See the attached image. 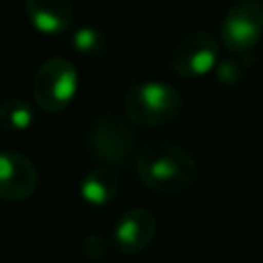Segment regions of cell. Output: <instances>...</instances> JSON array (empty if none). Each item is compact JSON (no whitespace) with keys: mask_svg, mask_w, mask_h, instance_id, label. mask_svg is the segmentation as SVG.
<instances>
[{"mask_svg":"<svg viewBox=\"0 0 263 263\" xmlns=\"http://www.w3.org/2000/svg\"><path fill=\"white\" fill-rule=\"evenodd\" d=\"M134 171L144 187L158 193L187 191L199 177V166L191 152L171 140H152L144 144L136 152Z\"/></svg>","mask_w":263,"mask_h":263,"instance_id":"6da1fadb","label":"cell"},{"mask_svg":"<svg viewBox=\"0 0 263 263\" xmlns=\"http://www.w3.org/2000/svg\"><path fill=\"white\" fill-rule=\"evenodd\" d=\"M123 111L134 125L160 127L181 115L183 95L164 80H138L123 97Z\"/></svg>","mask_w":263,"mask_h":263,"instance_id":"7a4b0ae2","label":"cell"},{"mask_svg":"<svg viewBox=\"0 0 263 263\" xmlns=\"http://www.w3.org/2000/svg\"><path fill=\"white\" fill-rule=\"evenodd\" d=\"M86 148L88 154L111 166H127L136 158V134L127 121V117H121L113 111L99 113L86 136Z\"/></svg>","mask_w":263,"mask_h":263,"instance_id":"3957f363","label":"cell"},{"mask_svg":"<svg viewBox=\"0 0 263 263\" xmlns=\"http://www.w3.org/2000/svg\"><path fill=\"white\" fill-rule=\"evenodd\" d=\"M78 88L76 66L62 55L47 58L35 78H33V97L35 105L45 113H60L70 107Z\"/></svg>","mask_w":263,"mask_h":263,"instance_id":"277c9868","label":"cell"},{"mask_svg":"<svg viewBox=\"0 0 263 263\" xmlns=\"http://www.w3.org/2000/svg\"><path fill=\"white\" fill-rule=\"evenodd\" d=\"M263 37V2L236 0L220 21V41L232 55L251 53Z\"/></svg>","mask_w":263,"mask_h":263,"instance_id":"5b68a950","label":"cell"},{"mask_svg":"<svg viewBox=\"0 0 263 263\" xmlns=\"http://www.w3.org/2000/svg\"><path fill=\"white\" fill-rule=\"evenodd\" d=\"M218 58H220L218 39L210 31L193 29L183 37H179V41L171 51L168 66L177 76L193 80L210 74L216 68Z\"/></svg>","mask_w":263,"mask_h":263,"instance_id":"8992f818","label":"cell"},{"mask_svg":"<svg viewBox=\"0 0 263 263\" xmlns=\"http://www.w3.org/2000/svg\"><path fill=\"white\" fill-rule=\"evenodd\" d=\"M154 236H156L154 214L146 208H132L117 218L109 240L119 255L129 257L142 253L154 240Z\"/></svg>","mask_w":263,"mask_h":263,"instance_id":"52a82bcc","label":"cell"},{"mask_svg":"<svg viewBox=\"0 0 263 263\" xmlns=\"http://www.w3.org/2000/svg\"><path fill=\"white\" fill-rule=\"evenodd\" d=\"M39 183L37 166L16 150H0V201H25Z\"/></svg>","mask_w":263,"mask_h":263,"instance_id":"ba28073f","label":"cell"},{"mask_svg":"<svg viewBox=\"0 0 263 263\" xmlns=\"http://www.w3.org/2000/svg\"><path fill=\"white\" fill-rule=\"evenodd\" d=\"M29 23L45 35H62L74 23L72 0H25Z\"/></svg>","mask_w":263,"mask_h":263,"instance_id":"9c48e42d","label":"cell"},{"mask_svg":"<svg viewBox=\"0 0 263 263\" xmlns=\"http://www.w3.org/2000/svg\"><path fill=\"white\" fill-rule=\"evenodd\" d=\"M80 197L92 205V208H103L111 203L117 193H119V177L113 168L109 166H97L84 173L80 179Z\"/></svg>","mask_w":263,"mask_h":263,"instance_id":"30bf717a","label":"cell"},{"mask_svg":"<svg viewBox=\"0 0 263 263\" xmlns=\"http://www.w3.org/2000/svg\"><path fill=\"white\" fill-rule=\"evenodd\" d=\"M35 121V109L29 101L12 97L0 103V125L8 132L29 129Z\"/></svg>","mask_w":263,"mask_h":263,"instance_id":"8fae6325","label":"cell"},{"mask_svg":"<svg viewBox=\"0 0 263 263\" xmlns=\"http://www.w3.org/2000/svg\"><path fill=\"white\" fill-rule=\"evenodd\" d=\"M72 45H74L76 53L95 60V58L105 55V51L109 47V41H107V35L101 29L86 25V27L76 29V33L72 37Z\"/></svg>","mask_w":263,"mask_h":263,"instance_id":"7c38bea8","label":"cell"},{"mask_svg":"<svg viewBox=\"0 0 263 263\" xmlns=\"http://www.w3.org/2000/svg\"><path fill=\"white\" fill-rule=\"evenodd\" d=\"M109 249H111V240H109V236H105V234L92 232V234H86V236L80 240V253H82V257L88 259V261H99V259H103V257L109 253Z\"/></svg>","mask_w":263,"mask_h":263,"instance_id":"4fadbf2b","label":"cell"}]
</instances>
